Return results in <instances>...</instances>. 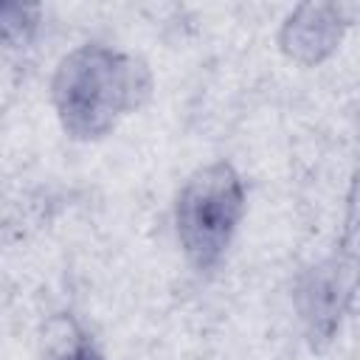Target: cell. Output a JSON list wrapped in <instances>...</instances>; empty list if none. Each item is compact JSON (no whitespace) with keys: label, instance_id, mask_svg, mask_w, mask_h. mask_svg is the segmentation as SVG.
<instances>
[{"label":"cell","instance_id":"1","mask_svg":"<svg viewBox=\"0 0 360 360\" xmlns=\"http://www.w3.org/2000/svg\"><path fill=\"white\" fill-rule=\"evenodd\" d=\"M152 90L143 62L110 45L87 42L70 51L51 84L56 115L79 141L107 135L127 112L141 107Z\"/></svg>","mask_w":360,"mask_h":360},{"label":"cell","instance_id":"2","mask_svg":"<svg viewBox=\"0 0 360 360\" xmlns=\"http://www.w3.org/2000/svg\"><path fill=\"white\" fill-rule=\"evenodd\" d=\"M245 214V183L239 172L225 163L197 169L180 188L174 202L177 242L197 270H211L225 256Z\"/></svg>","mask_w":360,"mask_h":360},{"label":"cell","instance_id":"3","mask_svg":"<svg viewBox=\"0 0 360 360\" xmlns=\"http://www.w3.org/2000/svg\"><path fill=\"white\" fill-rule=\"evenodd\" d=\"M360 278V267L352 256L335 253L323 264H318L307 281L301 284V312L309 323V335L315 338H329L335 332V323L340 321L349 298L354 295Z\"/></svg>","mask_w":360,"mask_h":360},{"label":"cell","instance_id":"4","mask_svg":"<svg viewBox=\"0 0 360 360\" xmlns=\"http://www.w3.org/2000/svg\"><path fill=\"white\" fill-rule=\"evenodd\" d=\"M343 31L340 11L332 6H304L284 28V48L301 62H318L338 45Z\"/></svg>","mask_w":360,"mask_h":360},{"label":"cell","instance_id":"5","mask_svg":"<svg viewBox=\"0 0 360 360\" xmlns=\"http://www.w3.org/2000/svg\"><path fill=\"white\" fill-rule=\"evenodd\" d=\"M56 360H104V354L93 346V343H87V340H79V343H73L70 349H65Z\"/></svg>","mask_w":360,"mask_h":360}]
</instances>
